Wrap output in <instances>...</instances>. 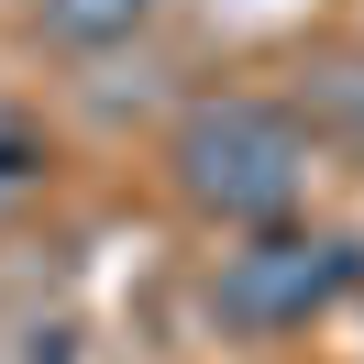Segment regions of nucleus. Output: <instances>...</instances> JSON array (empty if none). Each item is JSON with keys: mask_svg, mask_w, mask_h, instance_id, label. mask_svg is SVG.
<instances>
[{"mask_svg": "<svg viewBox=\"0 0 364 364\" xmlns=\"http://www.w3.org/2000/svg\"><path fill=\"white\" fill-rule=\"evenodd\" d=\"M364 287V243L331 221H265L210 265V320L243 342H287L309 320H331L342 298Z\"/></svg>", "mask_w": 364, "mask_h": 364, "instance_id": "2", "label": "nucleus"}, {"mask_svg": "<svg viewBox=\"0 0 364 364\" xmlns=\"http://www.w3.org/2000/svg\"><path fill=\"white\" fill-rule=\"evenodd\" d=\"M155 23V0H33V45L45 55H122Z\"/></svg>", "mask_w": 364, "mask_h": 364, "instance_id": "3", "label": "nucleus"}, {"mask_svg": "<svg viewBox=\"0 0 364 364\" xmlns=\"http://www.w3.org/2000/svg\"><path fill=\"white\" fill-rule=\"evenodd\" d=\"M309 166H320L309 111H298V100H265V89H210V100H188L177 133H166V188H177L199 221H221V232L298 221Z\"/></svg>", "mask_w": 364, "mask_h": 364, "instance_id": "1", "label": "nucleus"}, {"mask_svg": "<svg viewBox=\"0 0 364 364\" xmlns=\"http://www.w3.org/2000/svg\"><path fill=\"white\" fill-rule=\"evenodd\" d=\"M320 100H331V111H342V144H353V155H364V67H342V77H331V89H320Z\"/></svg>", "mask_w": 364, "mask_h": 364, "instance_id": "5", "label": "nucleus"}, {"mask_svg": "<svg viewBox=\"0 0 364 364\" xmlns=\"http://www.w3.org/2000/svg\"><path fill=\"white\" fill-rule=\"evenodd\" d=\"M45 177H55V133L23 111V100H0V221L45 199Z\"/></svg>", "mask_w": 364, "mask_h": 364, "instance_id": "4", "label": "nucleus"}]
</instances>
